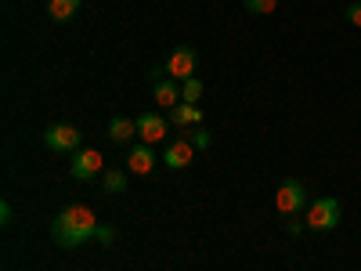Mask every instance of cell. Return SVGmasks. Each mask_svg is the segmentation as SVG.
Masks as SVG:
<instances>
[{
    "mask_svg": "<svg viewBox=\"0 0 361 271\" xmlns=\"http://www.w3.org/2000/svg\"><path fill=\"white\" fill-rule=\"evenodd\" d=\"M94 239H98V243H105V246H109L112 239H116V231H112L109 224H98V235H94Z\"/></svg>",
    "mask_w": 361,
    "mask_h": 271,
    "instance_id": "19",
    "label": "cell"
},
{
    "mask_svg": "<svg viewBox=\"0 0 361 271\" xmlns=\"http://www.w3.org/2000/svg\"><path fill=\"white\" fill-rule=\"evenodd\" d=\"M69 174H73L76 181H94V177L102 174V152H98V148H80V152L73 156Z\"/></svg>",
    "mask_w": 361,
    "mask_h": 271,
    "instance_id": "6",
    "label": "cell"
},
{
    "mask_svg": "<svg viewBox=\"0 0 361 271\" xmlns=\"http://www.w3.org/2000/svg\"><path fill=\"white\" fill-rule=\"evenodd\" d=\"M102 188L112 192V195H123L127 192V174L123 170H105L102 174Z\"/></svg>",
    "mask_w": 361,
    "mask_h": 271,
    "instance_id": "14",
    "label": "cell"
},
{
    "mask_svg": "<svg viewBox=\"0 0 361 271\" xmlns=\"http://www.w3.org/2000/svg\"><path fill=\"white\" fill-rule=\"evenodd\" d=\"M185 138H188V141H192V145L199 148V152H202V148H209V131H202V127H195V131H188Z\"/></svg>",
    "mask_w": 361,
    "mask_h": 271,
    "instance_id": "17",
    "label": "cell"
},
{
    "mask_svg": "<svg viewBox=\"0 0 361 271\" xmlns=\"http://www.w3.org/2000/svg\"><path fill=\"white\" fill-rule=\"evenodd\" d=\"M243 8L250 15H275L279 11V0H243Z\"/></svg>",
    "mask_w": 361,
    "mask_h": 271,
    "instance_id": "16",
    "label": "cell"
},
{
    "mask_svg": "<svg viewBox=\"0 0 361 271\" xmlns=\"http://www.w3.org/2000/svg\"><path fill=\"white\" fill-rule=\"evenodd\" d=\"M80 4H83V0H47V15L54 22H69V18L80 15Z\"/></svg>",
    "mask_w": 361,
    "mask_h": 271,
    "instance_id": "13",
    "label": "cell"
},
{
    "mask_svg": "<svg viewBox=\"0 0 361 271\" xmlns=\"http://www.w3.org/2000/svg\"><path fill=\"white\" fill-rule=\"evenodd\" d=\"M192 159H195V145H192L188 138H173V141L166 145V152H163V163H166L170 170L188 167Z\"/></svg>",
    "mask_w": 361,
    "mask_h": 271,
    "instance_id": "8",
    "label": "cell"
},
{
    "mask_svg": "<svg viewBox=\"0 0 361 271\" xmlns=\"http://www.w3.org/2000/svg\"><path fill=\"white\" fill-rule=\"evenodd\" d=\"M275 206H279V214L282 217H296L300 210L307 206V188L300 185L296 177H286L282 185H279V195H275Z\"/></svg>",
    "mask_w": 361,
    "mask_h": 271,
    "instance_id": "3",
    "label": "cell"
},
{
    "mask_svg": "<svg viewBox=\"0 0 361 271\" xmlns=\"http://www.w3.org/2000/svg\"><path fill=\"white\" fill-rule=\"evenodd\" d=\"M0 224H11V203H0Z\"/></svg>",
    "mask_w": 361,
    "mask_h": 271,
    "instance_id": "21",
    "label": "cell"
},
{
    "mask_svg": "<svg viewBox=\"0 0 361 271\" xmlns=\"http://www.w3.org/2000/svg\"><path fill=\"white\" fill-rule=\"evenodd\" d=\"M166 119H170L173 127H199L202 109H199V105H192V102H180L177 109H170V112H166Z\"/></svg>",
    "mask_w": 361,
    "mask_h": 271,
    "instance_id": "11",
    "label": "cell"
},
{
    "mask_svg": "<svg viewBox=\"0 0 361 271\" xmlns=\"http://www.w3.org/2000/svg\"><path fill=\"white\" fill-rule=\"evenodd\" d=\"M340 199H333V195H318L314 203H311V210H307V228L311 231H333L336 224H340Z\"/></svg>",
    "mask_w": 361,
    "mask_h": 271,
    "instance_id": "2",
    "label": "cell"
},
{
    "mask_svg": "<svg viewBox=\"0 0 361 271\" xmlns=\"http://www.w3.org/2000/svg\"><path fill=\"white\" fill-rule=\"evenodd\" d=\"M304 224L307 221H300V217H286V231L289 235H300V231H304Z\"/></svg>",
    "mask_w": 361,
    "mask_h": 271,
    "instance_id": "20",
    "label": "cell"
},
{
    "mask_svg": "<svg viewBox=\"0 0 361 271\" xmlns=\"http://www.w3.org/2000/svg\"><path fill=\"white\" fill-rule=\"evenodd\" d=\"M130 138H137V119H130V116H112V119H109V141H112V145H127Z\"/></svg>",
    "mask_w": 361,
    "mask_h": 271,
    "instance_id": "10",
    "label": "cell"
},
{
    "mask_svg": "<svg viewBox=\"0 0 361 271\" xmlns=\"http://www.w3.org/2000/svg\"><path fill=\"white\" fill-rule=\"evenodd\" d=\"M166 124H170V119L159 116V112H141V116H137V138H141L145 145L166 141Z\"/></svg>",
    "mask_w": 361,
    "mask_h": 271,
    "instance_id": "7",
    "label": "cell"
},
{
    "mask_svg": "<svg viewBox=\"0 0 361 271\" xmlns=\"http://www.w3.org/2000/svg\"><path fill=\"white\" fill-rule=\"evenodd\" d=\"M347 22H350V25H357V29H361V0H354V4H350V8H347Z\"/></svg>",
    "mask_w": 361,
    "mask_h": 271,
    "instance_id": "18",
    "label": "cell"
},
{
    "mask_svg": "<svg viewBox=\"0 0 361 271\" xmlns=\"http://www.w3.org/2000/svg\"><path fill=\"white\" fill-rule=\"evenodd\" d=\"M199 98H202V80H195V76L180 80V102H192V105H199Z\"/></svg>",
    "mask_w": 361,
    "mask_h": 271,
    "instance_id": "15",
    "label": "cell"
},
{
    "mask_svg": "<svg viewBox=\"0 0 361 271\" xmlns=\"http://www.w3.org/2000/svg\"><path fill=\"white\" fill-rule=\"evenodd\" d=\"M127 167L137 174V177H145V174H152V167H156V152H152V145H134L130 152H127Z\"/></svg>",
    "mask_w": 361,
    "mask_h": 271,
    "instance_id": "9",
    "label": "cell"
},
{
    "mask_svg": "<svg viewBox=\"0 0 361 271\" xmlns=\"http://www.w3.org/2000/svg\"><path fill=\"white\" fill-rule=\"evenodd\" d=\"M94 235H98V217H94L90 206H66L62 214L51 221V239L66 250H76V246L90 243Z\"/></svg>",
    "mask_w": 361,
    "mask_h": 271,
    "instance_id": "1",
    "label": "cell"
},
{
    "mask_svg": "<svg viewBox=\"0 0 361 271\" xmlns=\"http://www.w3.org/2000/svg\"><path fill=\"white\" fill-rule=\"evenodd\" d=\"M156 105H163V109H177L180 105V83L177 80H159L156 83Z\"/></svg>",
    "mask_w": 361,
    "mask_h": 271,
    "instance_id": "12",
    "label": "cell"
},
{
    "mask_svg": "<svg viewBox=\"0 0 361 271\" xmlns=\"http://www.w3.org/2000/svg\"><path fill=\"white\" fill-rule=\"evenodd\" d=\"M44 145L51 148V152H80L83 134H80V127H73V124H54V127H47Z\"/></svg>",
    "mask_w": 361,
    "mask_h": 271,
    "instance_id": "4",
    "label": "cell"
},
{
    "mask_svg": "<svg viewBox=\"0 0 361 271\" xmlns=\"http://www.w3.org/2000/svg\"><path fill=\"white\" fill-rule=\"evenodd\" d=\"M195 66H199L195 47L180 44V47L166 58V76H173V80H188V76H195Z\"/></svg>",
    "mask_w": 361,
    "mask_h": 271,
    "instance_id": "5",
    "label": "cell"
}]
</instances>
